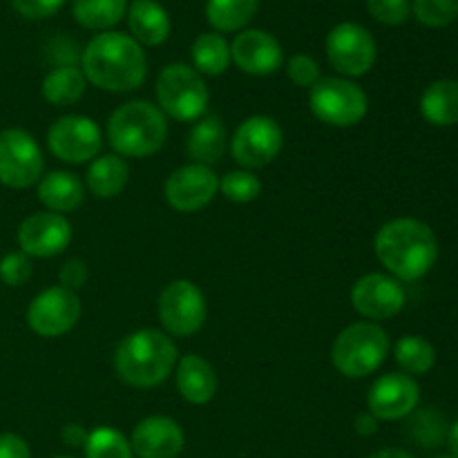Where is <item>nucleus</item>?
Wrapping results in <instances>:
<instances>
[{
	"instance_id": "17",
	"label": "nucleus",
	"mask_w": 458,
	"mask_h": 458,
	"mask_svg": "<svg viewBox=\"0 0 458 458\" xmlns=\"http://www.w3.org/2000/svg\"><path fill=\"white\" fill-rule=\"evenodd\" d=\"M420 387L407 374H385L371 385L367 407L378 420H401L416 410Z\"/></svg>"
},
{
	"instance_id": "33",
	"label": "nucleus",
	"mask_w": 458,
	"mask_h": 458,
	"mask_svg": "<svg viewBox=\"0 0 458 458\" xmlns=\"http://www.w3.org/2000/svg\"><path fill=\"white\" fill-rule=\"evenodd\" d=\"M416 21L425 27H447L458 18V0H414L411 3Z\"/></svg>"
},
{
	"instance_id": "23",
	"label": "nucleus",
	"mask_w": 458,
	"mask_h": 458,
	"mask_svg": "<svg viewBox=\"0 0 458 458\" xmlns=\"http://www.w3.org/2000/svg\"><path fill=\"white\" fill-rule=\"evenodd\" d=\"M226 128L217 114L201 116L195 123V128L188 134L186 150L195 164L210 165L217 164L226 152Z\"/></svg>"
},
{
	"instance_id": "38",
	"label": "nucleus",
	"mask_w": 458,
	"mask_h": 458,
	"mask_svg": "<svg viewBox=\"0 0 458 458\" xmlns=\"http://www.w3.org/2000/svg\"><path fill=\"white\" fill-rule=\"evenodd\" d=\"M58 282H61L63 289L67 291H79L81 286H85L88 282V264L79 258L67 259L61 267V273H58Z\"/></svg>"
},
{
	"instance_id": "11",
	"label": "nucleus",
	"mask_w": 458,
	"mask_h": 458,
	"mask_svg": "<svg viewBox=\"0 0 458 458\" xmlns=\"http://www.w3.org/2000/svg\"><path fill=\"white\" fill-rule=\"evenodd\" d=\"M284 146V132L271 116L255 114L242 121L231 141V155L242 170H258L271 164Z\"/></svg>"
},
{
	"instance_id": "45",
	"label": "nucleus",
	"mask_w": 458,
	"mask_h": 458,
	"mask_svg": "<svg viewBox=\"0 0 458 458\" xmlns=\"http://www.w3.org/2000/svg\"><path fill=\"white\" fill-rule=\"evenodd\" d=\"M56 458H74V456H56Z\"/></svg>"
},
{
	"instance_id": "37",
	"label": "nucleus",
	"mask_w": 458,
	"mask_h": 458,
	"mask_svg": "<svg viewBox=\"0 0 458 458\" xmlns=\"http://www.w3.org/2000/svg\"><path fill=\"white\" fill-rule=\"evenodd\" d=\"M12 4L21 16L40 21V18L54 16L65 4V0H12Z\"/></svg>"
},
{
	"instance_id": "2",
	"label": "nucleus",
	"mask_w": 458,
	"mask_h": 458,
	"mask_svg": "<svg viewBox=\"0 0 458 458\" xmlns=\"http://www.w3.org/2000/svg\"><path fill=\"white\" fill-rule=\"evenodd\" d=\"M376 258L398 282L428 276L438 259V240L420 219L398 217L383 224L374 240Z\"/></svg>"
},
{
	"instance_id": "29",
	"label": "nucleus",
	"mask_w": 458,
	"mask_h": 458,
	"mask_svg": "<svg viewBox=\"0 0 458 458\" xmlns=\"http://www.w3.org/2000/svg\"><path fill=\"white\" fill-rule=\"evenodd\" d=\"M259 0H208L206 18L217 31H242L255 18Z\"/></svg>"
},
{
	"instance_id": "36",
	"label": "nucleus",
	"mask_w": 458,
	"mask_h": 458,
	"mask_svg": "<svg viewBox=\"0 0 458 458\" xmlns=\"http://www.w3.org/2000/svg\"><path fill=\"white\" fill-rule=\"evenodd\" d=\"M34 273L31 267L30 255H25L22 250L18 253H9L0 259V280L7 286H22Z\"/></svg>"
},
{
	"instance_id": "22",
	"label": "nucleus",
	"mask_w": 458,
	"mask_h": 458,
	"mask_svg": "<svg viewBox=\"0 0 458 458\" xmlns=\"http://www.w3.org/2000/svg\"><path fill=\"white\" fill-rule=\"evenodd\" d=\"M38 199L49 213H72L85 199V186L79 174L54 170L38 182Z\"/></svg>"
},
{
	"instance_id": "31",
	"label": "nucleus",
	"mask_w": 458,
	"mask_h": 458,
	"mask_svg": "<svg viewBox=\"0 0 458 458\" xmlns=\"http://www.w3.org/2000/svg\"><path fill=\"white\" fill-rule=\"evenodd\" d=\"M83 447L85 458H134L128 438L119 429L107 428V425L92 429Z\"/></svg>"
},
{
	"instance_id": "15",
	"label": "nucleus",
	"mask_w": 458,
	"mask_h": 458,
	"mask_svg": "<svg viewBox=\"0 0 458 458\" xmlns=\"http://www.w3.org/2000/svg\"><path fill=\"white\" fill-rule=\"evenodd\" d=\"M407 302L401 282L383 273H367L352 286V304L367 320H389L398 316Z\"/></svg>"
},
{
	"instance_id": "35",
	"label": "nucleus",
	"mask_w": 458,
	"mask_h": 458,
	"mask_svg": "<svg viewBox=\"0 0 458 458\" xmlns=\"http://www.w3.org/2000/svg\"><path fill=\"white\" fill-rule=\"evenodd\" d=\"M286 74H289L291 83L298 85V88L309 89L322 79L320 65H318L316 58L309 56V54H295V56H291L289 63H286Z\"/></svg>"
},
{
	"instance_id": "34",
	"label": "nucleus",
	"mask_w": 458,
	"mask_h": 458,
	"mask_svg": "<svg viewBox=\"0 0 458 458\" xmlns=\"http://www.w3.org/2000/svg\"><path fill=\"white\" fill-rule=\"evenodd\" d=\"M367 12L380 25L398 27L410 18L411 3L410 0H367Z\"/></svg>"
},
{
	"instance_id": "7",
	"label": "nucleus",
	"mask_w": 458,
	"mask_h": 458,
	"mask_svg": "<svg viewBox=\"0 0 458 458\" xmlns=\"http://www.w3.org/2000/svg\"><path fill=\"white\" fill-rule=\"evenodd\" d=\"M309 107L313 116L331 128H353L369 110L365 89L344 76L320 79L309 92Z\"/></svg>"
},
{
	"instance_id": "19",
	"label": "nucleus",
	"mask_w": 458,
	"mask_h": 458,
	"mask_svg": "<svg viewBox=\"0 0 458 458\" xmlns=\"http://www.w3.org/2000/svg\"><path fill=\"white\" fill-rule=\"evenodd\" d=\"M130 445L139 458H177L186 445V437L177 420L148 416L132 429Z\"/></svg>"
},
{
	"instance_id": "9",
	"label": "nucleus",
	"mask_w": 458,
	"mask_h": 458,
	"mask_svg": "<svg viewBox=\"0 0 458 458\" xmlns=\"http://www.w3.org/2000/svg\"><path fill=\"white\" fill-rule=\"evenodd\" d=\"M327 56L338 74L344 79H358L374 67L378 47L367 27L358 22H340L327 36Z\"/></svg>"
},
{
	"instance_id": "27",
	"label": "nucleus",
	"mask_w": 458,
	"mask_h": 458,
	"mask_svg": "<svg viewBox=\"0 0 458 458\" xmlns=\"http://www.w3.org/2000/svg\"><path fill=\"white\" fill-rule=\"evenodd\" d=\"M128 12V0H72V13L79 25L94 31H112Z\"/></svg>"
},
{
	"instance_id": "30",
	"label": "nucleus",
	"mask_w": 458,
	"mask_h": 458,
	"mask_svg": "<svg viewBox=\"0 0 458 458\" xmlns=\"http://www.w3.org/2000/svg\"><path fill=\"white\" fill-rule=\"evenodd\" d=\"M394 358L401 365L403 374L425 376L437 365V349L423 335H403L394 347Z\"/></svg>"
},
{
	"instance_id": "4",
	"label": "nucleus",
	"mask_w": 458,
	"mask_h": 458,
	"mask_svg": "<svg viewBox=\"0 0 458 458\" xmlns=\"http://www.w3.org/2000/svg\"><path fill=\"white\" fill-rule=\"evenodd\" d=\"M107 143L119 157L143 159L164 148L168 123L159 106L150 101H128L116 107L107 119Z\"/></svg>"
},
{
	"instance_id": "24",
	"label": "nucleus",
	"mask_w": 458,
	"mask_h": 458,
	"mask_svg": "<svg viewBox=\"0 0 458 458\" xmlns=\"http://www.w3.org/2000/svg\"><path fill=\"white\" fill-rule=\"evenodd\" d=\"M130 179V165L119 155H98L89 164L85 174V186L98 199H112L121 195Z\"/></svg>"
},
{
	"instance_id": "40",
	"label": "nucleus",
	"mask_w": 458,
	"mask_h": 458,
	"mask_svg": "<svg viewBox=\"0 0 458 458\" xmlns=\"http://www.w3.org/2000/svg\"><path fill=\"white\" fill-rule=\"evenodd\" d=\"M88 434L89 432H85V429L81 428V425L72 423V425H65V428H63L61 437H63V443H65V445L83 447L85 441H88Z\"/></svg>"
},
{
	"instance_id": "21",
	"label": "nucleus",
	"mask_w": 458,
	"mask_h": 458,
	"mask_svg": "<svg viewBox=\"0 0 458 458\" xmlns=\"http://www.w3.org/2000/svg\"><path fill=\"white\" fill-rule=\"evenodd\" d=\"M128 27L139 45L157 47L170 36V16L157 0H132L128 7Z\"/></svg>"
},
{
	"instance_id": "39",
	"label": "nucleus",
	"mask_w": 458,
	"mask_h": 458,
	"mask_svg": "<svg viewBox=\"0 0 458 458\" xmlns=\"http://www.w3.org/2000/svg\"><path fill=\"white\" fill-rule=\"evenodd\" d=\"M0 458H31V450L18 434H0Z\"/></svg>"
},
{
	"instance_id": "32",
	"label": "nucleus",
	"mask_w": 458,
	"mask_h": 458,
	"mask_svg": "<svg viewBox=\"0 0 458 458\" xmlns=\"http://www.w3.org/2000/svg\"><path fill=\"white\" fill-rule=\"evenodd\" d=\"M219 192H222L228 201L249 204V201H255L259 197V192H262V182H259L258 174H253L250 170H233V173H226L219 179Z\"/></svg>"
},
{
	"instance_id": "42",
	"label": "nucleus",
	"mask_w": 458,
	"mask_h": 458,
	"mask_svg": "<svg viewBox=\"0 0 458 458\" xmlns=\"http://www.w3.org/2000/svg\"><path fill=\"white\" fill-rule=\"evenodd\" d=\"M369 458H414L407 450H398V447H389V450H380Z\"/></svg>"
},
{
	"instance_id": "18",
	"label": "nucleus",
	"mask_w": 458,
	"mask_h": 458,
	"mask_svg": "<svg viewBox=\"0 0 458 458\" xmlns=\"http://www.w3.org/2000/svg\"><path fill=\"white\" fill-rule=\"evenodd\" d=\"M231 61L244 74L271 76L284 61V52L277 38L262 30H244L235 36L231 45Z\"/></svg>"
},
{
	"instance_id": "10",
	"label": "nucleus",
	"mask_w": 458,
	"mask_h": 458,
	"mask_svg": "<svg viewBox=\"0 0 458 458\" xmlns=\"http://www.w3.org/2000/svg\"><path fill=\"white\" fill-rule=\"evenodd\" d=\"M157 311L168 335L188 338L204 327L208 309L199 286L192 284L191 280H174L161 291Z\"/></svg>"
},
{
	"instance_id": "1",
	"label": "nucleus",
	"mask_w": 458,
	"mask_h": 458,
	"mask_svg": "<svg viewBox=\"0 0 458 458\" xmlns=\"http://www.w3.org/2000/svg\"><path fill=\"white\" fill-rule=\"evenodd\" d=\"M85 81L112 94L134 92L148 74L141 45L121 31H101L94 36L81 56Z\"/></svg>"
},
{
	"instance_id": "41",
	"label": "nucleus",
	"mask_w": 458,
	"mask_h": 458,
	"mask_svg": "<svg viewBox=\"0 0 458 458\" xmlns=\"http://www.w3.org/2000/svg\"><path fill=\"white\" fill-rule=\"evenodd\" d=\"M356 432L360 437H371V434L378 432V419H376L371 411H362V414L356 416V423H353Z\"/></svg>"
},
{
	"instance_id": "44",
	"label": "nucleus",
	"mask_w": 458,
	"mask_h": 458,
	"mask_svg": "<svg viewBox=\"0 0 458 458\" xmlns=\"http://www.w3.org/2000/svg\"><path fill=\"white\" fill-rule=\"evenodd\" d=\"M437 458H456V456H452V454H445V456H437Z\"/></svg>"
},
{
	"instance_id": "6",
	"label": "nucleus",
	"mask_w": 458,
	"mask_h": 458,
	"mask_svg": "<svg viewBox=\"0 0 458 458\" xmlns=\"http://www.w3.org/2000/svg\"><path fill=\"white\" fill-rule=\"evenodd\" d=\"M157 103L177 121H197L208 110V88L199 72L186 63H170L157 76Z\"/></svg>"
},
{
	"instance_id": "20",
	"label": "nucleus",
	"mask_w": 458,
	"mask_h": 458,
	"mask_svg": "<svg viewBox=\"0 0 458 458\" xmlns=\"http://www.w3.org/2000/svg\"><path fill=\"white\" fill-rule=\"evenodd\" d=\"M177 389L191 405H206L217 394V374L206 358L197 353L179 358L177 362Z\"/></svg>"
},
{
	"instance_id": "13",
	"label": "nucleus",
	"mask_w": 458,
	"mask_h": 458,
	"mask_svg": "<svg viewBox=\"0 0 458 458\" xmlns=\"http://www.w3.org/2000/svg\"><path fill=\"white\" fill-rule=\"evenodd\" d=\"M81 300L74 291L52 286L31 300L27 309V325L40 338H61L79 322Z\"/></svg>"
},
{
	"instance_id": "3",
	"label": "nucleus",
	"mask_w": 458,
	"mask_h": 458,
	"mask_svg": "<svg viewBox=\"0 0 458 458\" xmlns=\"http://www.w3.org/2000/svg\"><path fill=\"white\" fill-rule=\"evenodd\" d=\"M179 362L177 344L168 334L139 329L125 335L114 352V369L123 383L150 389L164 383Z\"/></svg>"
},
{
	"instance_id": "25",
	"label": "nucleus",
	"mask_w": 458,
	"mask_h": 458,
	"mask_svg": "<svg viewBox=\"0 0 458 458\" xmlns=\"http://www.w3.org/2000/svg\"><path fill=\"white\" fill-rule=\"evenodd\" d=\"M420 114L428 123L450 128L458 123V81H434L420 97Z\"/></svg>"
},
{
	"instance_id": "8",
	"label": "nucleus",
	"mask_w": 458,
	"mask_h": 458,
	"mask_svg": "<svg viewBox=\"0 0 458 458\" xmlns=\"http://www.w3.org/2000/svg\"><path fill=\"white\" fill-rule=\"evenodd\" d=\"M43 170V150L30 132L21 128L0 132V183L22 191L38 183Z\"/></svg>"
},
{
	"instance_id": "43",
	"label": "nucleus",
	"mask_w": 458,
	"mask_h": 458,
	"mask_svg": "<svg viewBox=\"0 0 458 458\" xmlns=\"http://www.w3.org/2000/svg\"><path fill=\"white\" fill-rule=\"evenodd\" d=\"M447 445H450L452 456L458 458V420L454 425H452L450 432H447Z\"/></svg>"
},
{
	"instance_id": "28",
	"label": "nucleus",
	"mask_w": 458,
	"mask_h": 458,
	"mask_svg": "<svg viewBox=\"0 0 458 458\" xmlns=\"http://www.w3.org/2000/svg\"><path fill=\"white\" fill-rule=\"evenodd\" d=\"M191 58L192 67L199 74L219 76L228 70V63H231V45L226 43L222 34L206 31L192 40Z\"/></svg>"
},
{
	"instance_id": "16",
	"label": "nucleus",
	"mask_w": 458,
	"mask_h": 458,
	"mask_svg": "<svg viewBox=\"0 0 458 458\" xmlns=\"http://www.w3.org/2000/svg\"><path fill=\"white\" fill-rule=\"evenodd\" d=\"M72 224L58 213H34L18 226V244L30 258H56L70 246Z\"/></svg>"
},
{
	"instance_id": "12",
	"label": "nucleus",
	"mask_w": 458,
	"mask_h": 458,
	"mask_svg": "<svg viewBox=\"0 0 458 458\" xmlns=\"http://www.w3.org/2000/svg\"><path fill=\"white\" fill-rule=\"evenodd\" d=\"M47 146L49 152L65 164H88L101 155L103 132L89 116L67 114L49 125Z\"/></svg>"
},
{
	"instance_id": "26",
	"label": "nucleus",
	"mask_w": 458,
	"mask_h": 458,
	"mask_svg": "<svg viewBox=\"0 0 458 458\" xmlns=\"http://www.w3.org/2000/svg\"><path fill=\"white\" fill-rule=\"evenodd\" d=\"M85 76L76 65H58L43 79V98L56 107L72 106L85 94Z\"/></svg>"
},
{
	"instance_id": "14",
	"label": "nucleus",
	"mask_w": 458,
	"mask_h": 458,
	"mask_svg": "<svg viewBox=\"0 0 458 458\" xmlns=\"http://www.w3.org/2000/svg\"><path fill=\"white\" fill-rule=\"evenodd\" d=\"M219 192V177L210 165L188 164L165 179V201L179 213H197L206 208Z\"/></svg>"
},
{
	"instance_id": "5",
	"label": "nucleus",
	"mask_w": 458,
	"mask_h": 458,
	"mask_svg": "<svg viewBox=\"0 0 458 458\" xmlns=\"http://www.w3.org/2000/svg\"><path fill=\"white\" fill-rule=\"evenodd\" d=\"M389 335L376 322H353L340 331L331 347V362L344 378H367L385 362Z\"/></svg>"
}]
</instances>
